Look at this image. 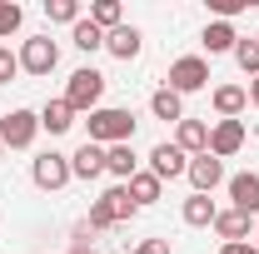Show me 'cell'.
Returning <instances> with one entry per match:
<instances>
[{"mask_svg":"<svg viewBox=\"0 0 259 254\" xmlns=\"http://www.w3.org/2000/svg\"><path fill=\"white\" fill-rule=\"evenodd\" d=\"M60 65V45L50 40V35H35L20 45V70H30V75H50Z\"/></svg>","mask_w":259,"mask_h":254,"instance_id":"277c9868","label":"cell"},{"mask_svg":"<svg viewBox=\"0 0 259 254\" xmlns=\"http://www.w3.org/2000/svg\"><path fill=\"white\" fill-rule=\"evenodd\" d=\"M100 199H105V204L115 209V224H120V220H130V215L140 209V204L130 199V190H125V185H115V190H105V194H100Z\"/></svg>","mask_w":259,"mask_h":254,"instance_id":"603a6c76","label":"cell"},{"mask_svg":"<svg viewBox=\"0 0 259 254\" xmlns=\"http://www.w3.org/2000/svg\"><path fill=\"white\" fill-rule=\"evenodd\" d=\"M70 125H75V110L65 105V95H60V100H50V105L40 110V130H50V135H65Z\"/></svg>","mask_w":259,"mask_h":254,"instance_id":"ac0fdd59","label":"cell"},{"mask_svg":"<svg viewBox=\"0 0 259 254\" xmlns=\"http://www.w3.org/2000/svg\"><path fill=\"white\" fill-rule=\"evenodd\" d=\"M90 229H110V224H115V209H110V204H105V199H95V204H90Z\"/></svg>","mask_w":259,"mask_h":254,"instance_id":"83f0119b","label":"cell"},{"mask_svg":"<svg viewBox=\"0 0 259 254\" xmlns=\"http://www.w3.org/2000/svg\"><path fill=\"white\" fill-rule=\"evenodd\" d=\"M204 85H209V65L199 55H185V60L169 65V90L175 95H190V90H204Z\"/></svg>","mask_w":259,"mask_h":254,"instance_id":"8992f818","label":"cell"},{"mask_svg":"<svg viewBox=\"0 0 259 254\" xmlns=\"http://www.w3.org/2000/svg\"><path fill=\"white\" fill-rule=\"evenodd\" d=\"M239 145H244V125H239V120H220V125L209 130V155L214 159L239 155Z\"/></svg>","mask_w":259,"mask_h":254,"instance_id":"9c48e42d","label":"cell"},{"mask_svg":"<svg viewBox=\"0 0 259 254\" xmlns=\"http://www.w3.org/2000/svg\"><path fill=\"white\" fill-rule=\"evenodd\" d=\"M199 45H204L209 55H225V50H234V45H239V35H234V25H229V20H209V25H204V35H199Z\"/></svg>","mask_w":259,"mask_h":254,"instance_id":"5bb4252c","label":"cell"},{"mask_svg":"<svg viewBox=\"0 0 259 254\" xmlns=\"http://www.w3.org/2000/svg\"><path fill=\"white\" fill-rule=\"evenodd\" d=\"M214 215H220V209H214V199H209V194H190V199H185V224H194V229L214 224Z\"/></svg>","mask_w":259,"mask_h":254,"instance_id":"ffe728a7","label":"cell"},{"mask_svg":"<svg viewBox=\"0 0 259 254\" xmlns=\"http://www.w3.org/2000/svg\"><path fill=\"white\" fill-rule=\"evenodd\" d=\"M249 105H259V75L249 80Z\"/></svg>","mask_w":259,"mask_h":254,"instance_id":"d6a6232c","label":"cell"},{"mask_svg":"<svg viewBox=\"0 0 259 254\" xmlns=\"http://www.w3.org/2000/svg\"><path fill=\"white\" fill-rule=\"evenodd\" d=\"M150 110H155V120H175V125L185 120V100L175 95L169 85H164V90H155V95H150Z\"/></svg>","mask_w":259,"mask_h":254,"instance_id":"d6986e66","label":"cell"},{"mask_svg":"<svg viewBox=\"0 0 259 254\" xmlns=\"http://www.w3.org/2000/svg\"><path fill=\"white\" fill-rule=\"evenodd\" d=\"M15 70H20V55H10V50L0 45V85H10V80H15Z\"/></svg>","mask_w":259,"mask_h":254,"instance_id":"f1b7e54d","label":"cell"},{"mask_svg":"<svg viewBox=\"0 0 259 254\" xmlns=\"http://www.w3.org/2000/svg\"><path fill=\"white\" fill-rule=\"evenodd\" d=\"M70 175L75 180H95V175H105V145H80L75 155H70Z\"/></svg>","mask_w":259,"mask_h":254,"instance_id":"30bf717a","label":"cell"},{"mask_svg":"<svg viewBox=\"0 0 259 254\" xmlns=\"http://www.w3.org/2000/svg\"><path fill=\"white\" fill-rule=\"evenodd\" d=\"M100 95H105V75L85 65V70H75V75H70L65 105H70V110H90V115H95V110H100Z\"/></svg>","mask_w":259,"mask_h":254,"instance_id":"7a4b0ae2","label":"cell"},{"mask_svg":"<svg viewBox=\"0 0 259 254\" xmlns=\"http://www.w3.org/2000/svg\"><path fill=\"white\" fill-rule=\"evenodd\" d=\"M0 159H5V145H0Z\"/></svg>","mask_w":259,"mask_h":254,"instance_id":"e575fe53","label":"cell"},{"mask_svg":"<svg viewBox=\"0 0 259 254\" xmlns=\"http://www.w3.org/2000/svg\"><path fill=\"white\" fill-rule=\"evenodd\" d=\"M214 229H220L225 244H244V239H249V215H244V209H220V215H214Z\"/></svg>","mask_w":259,"mask_h":254,"instance_id":"4fadbf2b","label":"cell"},{"mask_svg":"<svg viewBox=\"0 0 259 254\" xmlns=\"http://www.w3.org/2000/svg\"><path fill=\"white\" fill-rule=\"evenodd\" d=\"M135 254H169V239H145Z\"/></svg>","mask_w":259,"mask_h":254,"instance_id":"4dcf8cb0","label":"cell"},{"mask_svg":"<svg viewBox=\"0 0 259 254\" xmlns=\"http://www.w3.org/2000/svg\"><path fill=\"white\" fill-rule=\"evenodd\" d=\"M160 185H164V180H155L150 170H140L125 190H130V199H135V204H155V199H160Z\"/></svg>","mask_w":259,"mask_h":254,"instance_id":"44dd1931","label":"cell"},{"mask_svg":"<svg viewBox=\"0 0 259 254\" xmlns=\"http://www.w3.org/2000/svg\"><path fill=\"white\" fill-rule=\"evenodd\" d=\"M220 254H254V249H249V244H225Z\"/></svg>","mask_w":259,"mask_h":254,"instance_id":"1f68e13d","label":"cell"},{"mask_svg":"<svg viewBox=\"0 0 259 254\" xmlns=\"http://www.w3.org/2000/svg\"><path fill=\"white\" fill-rule=\"evenodd\" d=\"M254 45H259V35H254Z\"/></svg>","mask_w":259,"mask_h":254,"instance_id":"8d00e7d4","label":"cell"},{"mask_svg":"<svg viewBox=\"0 0 259 254\" xmlns=\"http://www.w3.org/2000/svg\"><path fill=\"white\" fill-rule=\"evenodd\" d=\"M130 140H135V115L130 110H110L105 105V110L90 115V145L110 150V145H130Z\"/></svg>","mask_w":259,"mask_h":254,"instance_id":"6da1fadb","label":"cell"},{"mask_svg":"<svg viewBox=\"0 0 259 254\" xmlns=\"http://www.w3.org/2000/svg\"><path fill=\"white\" fill-rule=\"evenodd\" d=\"M254 254H259V249H254Z\"/></svg>","mask_w":259,"mask_h":254,"instance_id":"74e56055","label":"cell"},{"mask_svg":"<svg viewBox=\"0 0 259 254\" xmlns=\"http://www.w3.org/2000/svg\"><path fill=\"white\" fill-rule=\"evenodd\" d=\"M20 20H25V10H20L15 0H0V40H5V35H15V30H20Z\"/></svg>","mask_w":259,"mask_h":254,"instance_id":"484cf974","label":"cell"},{"mask_svg":"<svg viewBox=\"0 0 259 254\" xmlns=\"http://www.w3.org/2000/svg\"><path fill=\"white\" fill-rule=\"evenodd\" d=\"M209 5H214V15H220V20H229V15H239L249 0H209Z\"/></svg>","mask_w":259,"mask_h":254,"instance_id":"f546056e","label":"cell"},{"mask_svg":"<svg viewBox=\"0 0 259 254\" xmlns=\"http://www.w3.org/2000/svg\"><path fill=\"white\" fill-rule=\"evenodd\" d=\"M90 25H95V30H120V0H95V5H90Z\"/></svg>","mask_w":259,"mask_h":254,"instance_id":"7402d4cb","label":"cell"},{"mask_svg":"<svg viewBox=\"0 0 259 254\" xmlns=\"http://www.w3.org/2000/svg\"><path fill=\"white\" fill-rule=\"evenodd\" d=\"M75 45L90 55V50H100V45H105V30H95L90 20H80V25H75Z\"/></svg>","mask_w":259,"mask_h":254,"instance_id":"4316f807","label":"cell"},{"mask_svg":"<svg viewBox=\"0 0 259 254\" xmlns=\"http://www.w3.org/2000/svg\"><path fill=\"white\" fill-rule=\"evenodd\" d=\"M75 254H95V249H90V239H80V244H75Z\"/></svg>","mask_w":259,"mask_h":254,"instance_id":"836d02e7","label":"cell"},{"mask_svg":"<svg viewBox=\"0 0 259 254\" xmlns=\"http://www.w3.org/2000/svg\"><path fill=\"white\" fill-rule=\"evenodd\" d=\"M45 15L55 25H80V5L75 0H45Z\"/></svg>","mask_w":259,"mask_h":254,"instance_id":"cb8c5ba5","label":"cell"},{"mask_svg":"<svg viewBox=\"0 0 259 254\" xmlns=\"http://www.w3.org/2000/svg\"><path fill=\"white\" fill-rule=\"evenodd\" d=\"M175 145H180L185 155H209V125H204V120H180Z\"/></svg>","mask_w":259,"mask_h":254,"instance_id":"7c38bea8","label":"cell"},{"mask_svg":"<svg viewBox=\"0 0 259 254\" xmlns=\"http://www.w3.org/2000/svg\"><path fill=\"white\" fill-rule=\"evenodd\" d=\"M190 185H194V194H214V185H225V164L214 155H194L190 159Z\"/></svg>","mask_w":259,"mask_h":254,"instance_id":"ba28073f","label":"cell"},{"mask_svg":"<svg viewBox=\"0 0 259 254\" xmlns=\"http://www.w3.org/2000/svg\"><path fill=\"white\" fill-rule=\"evenodd\" d=\"M105 170H110V175H115V180H135V175H140V159H135V150H130V145H110V150H105Z\"/></svg>","mask_w":259,"mask_h":254,"instance_id":"2e32d148","label":"cell"},{"mask_svg":"<svg viewBox=\"0 0 259 254\" xmlns=\"http://www.w3.org/2000/svg\"><path fill=\"white\" fill-rule=\"evenodd\" d=\"M254 239H259V224H254Z\"/></svg>","mask_w":259,"mask_h":254,"instance_id":"d590c367","label":"cell"},{"mask_svg":"<svg viewBox=\"0 0 259 254\" xmlns=\"http://www.w3.org/2000/svg\"><path fill=\"white\" fill-rule=\"evenodd\" d=\"M234 60H239V70L254 80V75H259V45H254V40H239V45H234Z\"/></svg>","mask_w":259,"mask_h":254,"instance_id":"d4e9b609","label":"cell"},{"mask_svg":"<svg viewBox=\"0 0 259 254\" xmlns=\"http://www.w3.org/2000/svg\"><path fill=\"white\" fill-rule=\"evenodd\" d=\"M30 180L40 190H65L75 175H70V155H55V150H45V155L30 164Z\"/></svg>","mask_w":259,"mask_h":254,"instance_id":"5b68a950","label":"cell"},{"mask_svg":"<svg viewBox=\"0 0 259 254\" xmlns=\"http://www.w3.org/2000/svg\"><path fill=\"white\" fill-rule=\"evenodd\" d=\"M150 175H155V180H180V175H190L185 150H180V145H169V140L155 145V150H150Z\"/></svg>","mask_w":259,"mask_h":254,"instance_id":"52a82bcc","label":"cell"},{"mask_svg":"<svg viewBox=\"0 0 259 254\" xmlns=\"http://www.w3.org/2000/svg\"><path fill=\"white\" fill-rule=\"evenodd\" d=\"M229 199H234V209H244L254 220L259 215V175H234L229 180Z\"/></svg>","mask_w":259,"mask_h":254,"instance_id":"8fae6325","label":"cell"},{"mask_svg":"<svg viewBox=\"0 0 259 254\" xmlns=\"http://www.w3.org/2000/svg\"><path fill=\"white\" fill-rule=\"evenodd\" d=\"M244 105H249V90H244V85H220V90H214V110H220V120H234Z\"/></svg>","mask_w":259,"mask_h":254,"instance_id":"e0dca14e","label":"cell"},{"mask_svg":"<svg viewBox=\"0 0 259 254\" xmlns=\"http://www.w3.org/2000/svg\"><path fill=\"white\" fill-rule=\"evenodd\" d=\"M35 135H40V115H30V110L0 115V145H5V150H30Z\"/></svg>","mask_w":259,"mask_h":254,"instance_id":"3957f363","label":"cell"},{"mask_svg":"<svg viewBox=\"0 0 259 254\" xmlns=\"http://www.w3.org/2000/svg\"><path fill=\"white\" fill-rule=\"evenodd\" d=\"M140 40H145V35L135 30V25H120V30L105 35V50H110L115 60H135V55H140Z\"/></svg>","mask_w":259,"mask_h":254,"instance_id":"9a60e30c","label":"cell"}]
</instances>
